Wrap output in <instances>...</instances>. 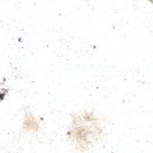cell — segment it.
I'll list each match as a JSON object with an SVG mask.
<instances>
[{
  "label": "cell",
  "instance_id": "6da1fadb",
  "mask_svg": "<svg viewBox=\"0 0 153 153\" xmlns=\"http://www.w3.org/2000/svg\"><path fill=\"white\" fill-rule=\"evenodd\" d=\"M104 126L102 120L92 112H85L72 117L68 136L80 151H87L104 137Z\"/></svg>",
  "mask_w": 153,
  "mask_h": 153
}]
</instances>
